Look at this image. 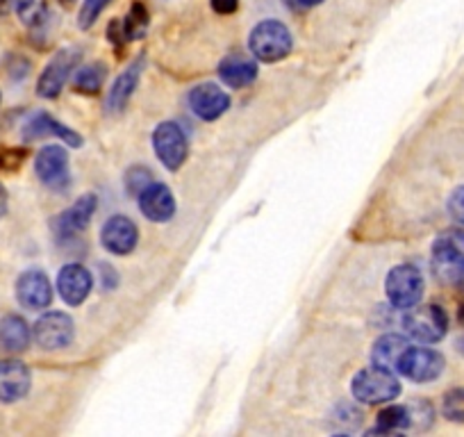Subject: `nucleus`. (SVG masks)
Instances as JSON below:
<instances>
[{
    "mask_svg": "<svg viewBox=\"0 0 464 437\" xmlns=\"http://www.w3.org/2000/svg\"><path fill=\"white\" fill-rule=\"evenodd\" d=\"M248 48H251L256 60L274 64V62L285 60L292 53V33L280 21H262L251 30Z\"/></svg>",
    "mask_w": 464,
    "mask_h": 437,
    "instance_id": "1",
    "label": "nucleus"
},
{
    "mask_svg": "<svg viewBox=\"0 0 464 437\" xmlns=\"http://www.w3.org/2000/svg\"><path fill=\"white\" fill-rule=\"evenodd\" d=\"M401 394V383L394 372L381 367L362 369L353 378V396L362 403H387Z\"/></svg>",
    "mask_w": 464,
    "mask_h": 437,
    "instance_id": "2",
    "label": "nucleus"
},
{
    "mask_svg": "<svg viewBox=\"0 0 464 437\" xmlns=\"http://www.w3.org/2000/svg\"><path fill=\"white\" fill-rule=\"evenodd\" d=\"M387 298L399 310H410L419 306L423 296V276L417 267L399 265L387 274L385 280Z\"/></svg>",
    "mask_w": 464,
    "mask_h": 437,
    "instance_id": "3",
    "label": "nucleus"
},
{
    "mask_svg": "<svg viewBox=\"0 0 464 437\" xmlns=\"http://www.w3.org/2000/svg\"><path fill=\"white\" fill-rule=\"evenodd\" d=\"M405 333L421 345H435L449 331V316L440 306H421L410 312L403 319Z\"/></svg>",
    "mask_w": 464,
    "mask_h": 437,
    "instance_id": "4",
    "label": "nucleus"
},
{
    "mask_svg": "<svg viewBox=\"0 0 464 437\" xmlns=\"http://www.w3.org/2000/svg\"><path fill=\"white\" fill-rule=\"evenodd\" d=\"M153 149L160 162L169 169V171H178L185 164L187 153H189V144L178 123L164 121L155 128L153 132Z\"/></svg>",
    "mask_w": 464,
    "mask_h": 437,
    "instance_id": "5",
    "label": "nucleus"
},
{
    "mask_svg": "<svg viewBox=\"0 0 464 437\" xmlns=\"http://www.w3.org/2000/svg\"><path fill=\"white\" fill-rule=\"evenodd\" d=\"M432 274L441 285L449 287H459L464 285V253L459 251L458 244L449 238L437 239L432 247Z\"/></svg>",
    "mask_w": 464,
    "mask_h": 437,
    "instance_id": "6",
    "label": "nucleus"
},
{
    "mask_svg": "<svg viewBox=\"0 0 464 437\" xmlns=\"http://www.w3.org/2000/svg\"><path fill=\"white\" fill-rule=\"evenodd\" d=\"M73 319L64 312H46L33 328L34 342L46 351L66 349L73 342Z\"/></svg>",
    "mask_w": 464,
    "mask_h": 437,
    "instance_id": "7",
    "label": "nucleus"
},
{
    "mask_svg": "<svg viewBox=\"0 0 464 437\" xmlns=\"http://www.w3.org/2000/svg\"><path fill=\"white\" fill-rule=\"evenodd\" d=\"M37 178L51 189H66L69 185V153L62 146H44L34 160Z\"/></svg>",
    "mask_w": 464,
    "mask_h": 437,
    "instance_id": "8",
    "label": "nucleus"
},
{
    "mask_svg": "<svg viewBox=\"0 0 464 437\" xmlns=\"http://www.w3.org/2000/svg\"><path fill=\"white\" fill-rule=\"evenodd\" d=\"M399 372L414 383H430L444 372V358L435 349H412L410 346L401 358Z\"/></svg>",
    "mask_w": 464,
    "mask_h": 437,
    "instance_id": "9",
    "label": "nucleus"
},
{
    "mask_svg": "<svg viewBox=\"0 0 464 437\" xmlns=\"http://www.w3.org/2000/svg\"><path fill=\"white\" fill-rule=\"evenodd\" d=\"M80 60V53L75 48H66V51H60L44 69L42 78L37 83V93L42 98H55L60 96V92L64 89L66 80L73 73L75 64Z\"/></svg>",
    "mask_w": 464,
    "mask_h": 437,
    "instance_id": "10",
    "label": "nucleus"
},
{
    "mask_svg": "<svg viewBox=\"0 0 464 437\" xmlns=\"http://www.w3.org/2000/svg\"><path fill=\"white\" fill-rule=\"evenodd\" d=\"M137 239H140V230H137L135 221L121 217V214L111 217L101 230V244L114 256H128L135 251Z\"/></svg>",
    "mask_w": 464,
    "mask_h": 437,
    "instance_id": "11",
    "label": "nucleus"
},
{
    "mask_svg": "<svg viewBox=\"0 0 464 437\" xmlns=\"http://www.w3.org/2000/svg\"><path fill=\"white\" fill-rule=\"evenodd\" d=\"M16 298L28 310H46L53 301L51 280L44 271H25L16 280Z\"/></svg>",
    "mask_w": 464,
    "mask_h": 437,
    "instance_id": "12",
    "label": "nucleus"
},
{
    "mask_svg": "<svg viewBox=\"0 0 464 437\" xmlns=\"http://www.w3.org/2000/svg\"><path fill=\"white\" fill-rule=\"evenodd\" d=\"M189 107L191 112L198 119H203V121H217L230 107V96L221 87H217V84L205 83L191 89Z\"/></svg>",
    "mask_w": 464,
    "mask_h": 437,
    "instance_id": "13",
    "label": "nucleus"
},
{
    "mask_svg": "<svg viewBox=\"0 0 464 437\" xmlns=\"http://www.w3.org/2000/svg\"><path fill=\"white\" fill-rule=\"evenodd\" d=\"M93 212H96V196L93 194L80 196L69 209H64V212L55 218L57 238L71 239L75 238V235L82 233V230L89 226V221H92Z\"/></svg>",
    "mask_w": 464,
    "mask_h": 437,
    "instance_id": "14",
    "label": "nucleus"
},
{
    "mask_svg": "<svg viewBox=\"0 0 464 437\" xmlns=\"http://www.w3.org/2000/svg\"><path fill=\"white\" fill-rule=\"evenodd\" d=\"M140 209L155 224H164L176 214V199L162 182H149L140 194Z\"/></svg>",
    "mask_w": 464,
    "mask_h": 437,
    "instance_id": "15",
    "label": "nucleus"
},
{
    "mask_svg": "<svg viewBox=\"0 0 464 437\" xmlns=\"http://www.w3.org/2000/svg\"><path fill=\"white\" fill-rule=\"evenodd\" d=\"M92 285V274L82 265L62 267L60 276H57V292L69 306H80V303L87 301Z\"/></svg>",
    "mask_w": 464,
    "mask_h": 437,
    "instance_id": "16",
    "label": "nucleus"
},
{
    "mask_svg": "<svg viewBox=\"0 0 464 437\" xmlns=\"http://www.w3.org/2000/svg\"><path fill=\"white\" fill-rule=\"evenodd\" d=\"M30 369L19 360H5L0 363V401L3 403H14L24 399L30 390Z\"/></svg>",
    "mask_w": 464,
    "mask_h": 437,
    "instance_id": "17",
    "label": "nucleus"
},
{
    "mask_svg": "<svg viewBox=\"0 0 464 437\" xmlns=\"http://www.w3.org/2000/svg\"><path fill=\"white\" fill-rule=\"evenodd\" d=\"M218 78L232 89L246 87L257 78V62L246 55H227L218 64Z\"/></svg>",
    "mask_w": 464,
    "mask_h": 437,
    "instance_id": "18",
    "label": "nucleus"
},
{
    "mask_svg": "<svg viewBox=\"0 0 464 437\" xmlns=\"http://www.w3.org/2000/svg\"><path fill=\"white\" fill-rule=\"evenodd\" d=\"M30 340H33V333L24 316L7 315L0 319V349L7 354H21L28 349Z\"/></svg>",
    "mask_w": 464,
    "mask_h": 437,
    "instance_id": "19",
    "label": "nucleus"
},
{
    "mask_svg": "<svg viewBox=\"0 0 464 437\" xmlns=\"http://www.w3.org/2000/svg\"><path fill=\"white\" fill-rule=\"evenodd\" d=\"M408 349L410 345L403 335H394V333L382 335L381 340L373 345V351H372L373 367H381V369H387V372L396 374L399 372L401 358H403V354Z\"/></svg>",
    "mask_w": 464,
    "mask_h": 437,
    "instance_id": "20",
    "label": "nucleus"
},
{
    "mask_svg": "<svg viewBox=\"0 0 464 437\" xmlns=\"http://www.w3.org/2000/svg\"><path fill=\"white\" fill-rule=\"evenodd\" d=\"M140 73H141V60H137L135 64L128 66L116 83L111 84L110 93H107V110L110 112H123L130 101V96L135 93L137 84H140Z\"/></svg>",
    "mask_w": 464,
    "mask_h": 437,
    "instance_id": "21",
    "label": "nucleus"
},
{
    "mask_svg": "<svg viewBox=\"0 0 464 437\" xmlns=\"http://www.w3.org/2000/svg\"><path fill=\"white\" fill-rule=\"evenodd\" d=\"M30 131H28V137H39V135H57L60 137L64 144L73 146V149H78L80 144H82V140H80V135H75L73 131H69L66 126H62V123H57L55 119L48 117V114H39L37 119H33V123H30Z\"/></svg>",
    "mask_w": 464,
    "mask_h": 437,
    "instance_id": "22",
    "label": "nucleus"
},
{
    "mask_svg": "<svg viewBox=\"0 0 464 437\" xmlns=\"http://www.w3.org/2000/svg\"><path fill=\"white\" fill-rule=\"evenodd\" d=\"M408 426H412V419H410V408L405 405H390L378 414V431L381 432L401 431Z\"/></svg>",
    "mask_w": 464,
    "mask_h": 437,
    "instance_id": "23",
    "label": "nucleus"
},
{
    "mask_svg": "<svg viewBox=\"0 0 464 437\" xmlns=\"http://www.w3.org/2000/svg\"><path fill=\"white\" fill-rule=\"evenodd\" d=\"M10 3L16 10V15L21 16V21L28 25H37L44 19V15H46L44 0H10Z\"/></svg>",
    "mask_w": 464,
    "mask_h": 437,
    "instance_id": "24",
    "label": "nucleus"
},
{
    "mask_svg": "<svg viewBox=\"0 0 464 437\" xmlns=\"http://www.w3.org/2000/svg\"><path fill=\"white\" fill-rule=\"evenodd\" d=\"M101 80H102V69L98 64L87 66V69L80 71L75 75V89L82 93H96L101 89Z\"/></svg>",
    "mask_w": 464,
    "mask_h": 437,
    "instance_id": "25",
    "label": "nucleus"
},
{
    "mask_svg": "<svg viewBox=\"0 0 464 437\" xmlns=\"http://www.w3.org/2000/svg\"><path fill=\"white\" fill-rule=\"evenodd\" d=\"M441 413L450 422H464V390H450L444 396L441 403Z\"/></svg>",
    "mask_w": 464,
    "mask_h": 437,
    "instance_id": "26",
    "label": "nucleus"
},
{
    "mask_svg": "<svg viewBox=\"0 0 464 437\" xmlns=\"http://www.w3.org/2000/svg\"><path fill=\"white\" fill-rule=\"evenodd\" d=\"M110 5V0H84L82 3V10H80V16H78V25L82 30L92 28L93 24H96L98 16L102 15V10Z\"/></svg>",
    "mask_w": 464,
    "mask_h": 437,
    "instance_id": "27",
    "label": "nucleus"
},
{
    "mask_svg": "<svg viewBox=\"0 0 464 437\" xmlns=\"http://www.w3.org/2000/svg\"><path fill=\"white\" fill-rule=\"evenodd\" d=\"M146 24H149V19H146L144 7L135 5V7H132V15L128 16L126 24H123V30L128 33V37L137 39V37H141V34H144Z\"/></svg>",
    "mask_w": 464,
    "mask_h": 437,
    "instance_id": "28",
    "label": "nucleus"
},
{
    "mask_svg": "<svg viewBox=\"0 0 464 437\" xmlns=\"http://www.w3.org/2000/svg\"><path fill=\"white\" fill-rule=\"evenodd\" d=\"M449 209L458 221H462L464 224V187H459V189L453 191V196H450L449 200Z\"/></svg>",
    "mask_w": 464,
    "mask_h": 437,
    "instance_id": "29",
    "label": "nucleus"
},
{
    "mask_svg": "<svg viewBox=\"0 0 464 437\" xmlns=\"http://www.w3.org/2000/svg\"><path fill=\"white\" fill-rule=\"evenodd\" d=\"M239 0H212V10L218 12V15H232L237 10Z\"/></svg>",
    "mask_w": 464,
    "mask_h": 437,
    "instance_id": "30",
    "label": "nucleus"
},
{
    "mask_svg": "<svg viewBox=\"0 0 464 437\" xmlns=\"http://www.w3.org/2000/svg\"><path fill=\"white\" fill-rule=\"evenodd\" d=\"M285 5L294 7V10H310V7L321 5L324 0H283Z\"/></svg>",
    "mask_w": 464,
    "mask_h": 437,
    "instance_id": "31",
    "label": "nucleus"
},
{
    "mask_svg": "<svg viewBox=\"0 0 464 437\" xmlns=\"http://www.w3.org/2000/svg\"><path fill=\"white\" fill-rule=\"evenodd\" d=\"M458 319H459V324H464V303L459 306V310H458Z\"/></svg>",
    "mask_w": 464,
    "mask_h": 437,
    "instance_id": "32",
    "label": "nucleus"
},
{
    "mask_svg": "<svg viewBox=\"0 0 464 437\" xmlns=\"http://www.w3.org/2000/svg\"><path fill=\"white\" fill-rule=\"evenodd\" d=\"M458 349H459V351H462V354H464V337H462V340H459V342H458Z\"/></svg>",
    "mask_w": 464,
    "mask_h": 437,
    "instance_id": "33",
    "label": "nucleus"
},
{
    "mask_svg": "<svg viewBox=\"0 0 464 437\" xmlns=\"http://www.w3.org/2000/svg\"><path fill=\"white\" fill-rule=\"evenodd\" d=\"M462 238H464V235H462Z\"/></svg>",
    "mask_w": 464,
    "mask_h": 437,
    "instance_id": "34",
    "label": "nucleus"
}]
</instances>
